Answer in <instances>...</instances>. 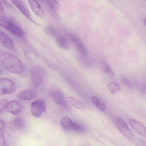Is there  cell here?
I'll list each match as a JSON object with an SVG mask.
<instances>
[{
	"instance_id": "1",
	"label": "cell",
	"mask_w": 146,
	"mask_h": 146,
	"mask_svg": "<svg viewBox=\"0 0 146 146\" xmlns=\"http://www.w3.org/2000/svg\"><path fill=\"white\" fill-rule=\"evenodd\" d=\"M0 62L4 69L11 73L20 74L23 71L22 62L19 57L12 53L4 51L1 52Z\"/></svg>"
},
{
	"instance_id": "2",
	"label": "cell",
	"mask_w": 146,
	"mask_h": 146,
	"mask_svg": "<svg viewBox=\"0 0 146 146\" xmlns=\"http://www.w3.org/2000/svg\"><path fill=\"white\" fill-rule=\"evenodd\" d=\"M0 26L12 34L19 37H22L24 34L23 30L11 21L1 17Z\"/></svg>"
},
{
	"instance_id": "3",
	"label": "cell",
	"mask_w": 146,
	"mask_h": 146,
	"mask_svg": "<svg viewBox=\"0 0 146 146\" xmlns=\"http://www.w3.org/2000/svg\"><path fill=\"white\" fill-rule=\"evenodd\" d=\"M30 73L32 85L35 87H37L42 83L45 75V71L43 67L36 66L31 68Z\"/></svg>"
},
{
	"instance_id": "4",
	"label": "cell",
	"mask_w": 146,
	"mask_h": 146,
	"mask_svg": "<svg viewBox=\"0 0 146 146\" xmlns=\"http://www.w3.org/2000/svg\"><path fill=\"white\" fill-rule=\"evenodd\" d=\"M114 123L121 133L127 139H133V134L126 122L122 119L115 117L114 119Z\"/></svg>"
},
{
	"instance_id": "5",
	"label": "cell",
	"mask_w": 146,
	"mask_h": 146,
	"mask_svg": "<svg viewBox=\"0 0 146 146\" xmlns=\"http://www.w3.org/2000/svg\"><path fill=\"white\" fill-rule=\"evenodd\" d=\"M16 89L15 83L11 80L6 78L0 80V92L3 94H10L14 92Z\"/></svg>"
},
{
	"instance_id": "6",
	"label": "cell",
	"mask_w": 146,
	"mask_h": 146,
	"mask_svg": "<svg viewBox=\"0 0 146 146\" xmlns=\"http://www.w3.org/2000/svg\"><path fill=\"white\" fill-rule=\"evenodd\" d=\"M46 108V104L44 100L34 101L31 104V113L34 117H38L41 115L42 112H45Z\"/></svg>"
},
{
	"instance_id": "7",
	"label": "cell",
	"mask_w": 146,
	"mask_h": 146,
	"mask_svg": "<svg viewBox=\"0 0 146 146\" xmlns=\"http://www.w3.org/2000/svg\"><path fill=\"white\" fill-rule=\"evenodd\" d=\"M50 96L56 104L64 108H68L66 99L63 94L60 91L57 90L52 91L50 93Z\"/></svg>"
},
{
	"instance_id": "8",
	"label": "cell",
	"mask_w": 146,
	"mask_h": 146,
	"mask_svg": "<svg viewBox=\"0 0 146 146\" xmlns=\"http://www.w3.org/2000/svg\"><path fill=\"white\" fill-rule=\"evenodd\" d=\"M22 109V105L19 101L12 100L8 102L5 110L7 112L13 114L19 113Z\"/></svg>"
},
{
	"instance_id": "9",
	"label": "cell",
	"mask_w": 146,
	"mask_h": 146,
	"mask_svg": "<svg viewBox=\"0 0 146 146\" xmlns=\"http://www.w3.org/2000/svg\"><path fill=\"white\" fill-rule=\"evenodd\" d=\"M0 41L1 43L6 48L11 50L15 49V45L13 41L1 30L0 31Z\"/></svg>"
},
{
	"instance_id": "10",
	"label": "cell",
	"mask_w": 146,
	"mask_h": 146,
	"mask_svg": "<svg viewBox=\"0 0 146 146\" xmlns=\"http://www.w3.org/2000/svg\"><path fill=\"white\" fill-rule=\"evenodd\" d=\"M131 127L139 134L146 137V127L139 122L133 119H129Z\"/></svg>"
},
{
	"instance_id": "11",
	"label": "cell",
	"mask_w": 146,
	"mask_h": 146,
	"mask_svg": "<svg viewBox=\"0 0 146 146\" xmlns=\"http://www.w3.org/2000/svg\"><path fill=\"white\" fill-rule=\"evenodd\" d=\"M11 1L26 18L29 20L31 19L29 11L23 1L21 0H11Z\"/></svg>"
},
{
	"instance_id": "12",
	"label": "cell",
	"mask_w": 146,
	"mask_h": 146,
	"mask_svg": "<svg viewBox=\"0 0 146 146\" xmlns=\"http://www.w3.org/2000/svg\"><path fill=\"white\" fill-rule=\"evenodd\" d=\"M31 7L34 12L38 16L43 18L44 17V11L39 4L35 0H29Z\"/></svg>"
},
{
	"instance_id": "13",
	"label": "cell",
	"mask_w": 146,
	"mask_h": 146,
	"mask_svg": "<svg viewBox=\"0 0 146 146\" xmlns=\"http://www.w3.org/2000/svg\"><path fill=\"white\" fill-rule=\"evenodd\" d=\"M70 39L80 53L82 55H86V50L80 40L77 36L74 35L70 36Z\"/></svg>"
},
{
	"instance_id": "14",
	"label": "cell",
	"mask_w": 146,
	"mask_h": 146,
	"mask_svg": "<svg viewBox=\"0 0 146 146\" xmlns=\"http://www.w3.org/2000/svg\"><path fill=\"white\" fill-rule=\"evenodd\" d=\"M36 95L34 90H27L20 92L18 94V97L21 100H29L35 98Z\"/></svg>"
},
{
	"instance_id": "15",
	"label": "cell",
	"mask_w": 146,
	"mask_h": 146,
	"mask_svg": "<svg viewBox=\"0 0 146 146\" xmlns=\"http://www.w3.org/2000/svg\"><path fill=\"white\" fill-rule=\"evenodd\" d=\"M102 69L105 74L110 79L114 78L115 75L108 64L104 61L101 62Z\"/></svg>"
},
{
	"instance_id": "16",
	"label": "cell",
	"mask_w": 146,
	"mask_h": 146,
	"mask_svg": "<svg viewBox=\"0 0 146 146\" xmlns=\"http://www.w3.org/2000/svg\"><path fill=\"white\" fill-rule=\"evenodd\" d=\"M91 100L92 102L99 110L102 112L106 111V105L103 101L95 96L92 97Z\"/></svg>"
},
{
	"instance_id": "17",
	"label": "cell",
	"mask_w": 146,
	"mask_h": 146,
	"mask_svg": "<svg viewBox=\"0 0 146 146\" xmlns=\"http://www.w3.org/2000/svg\"><path fill=\"white\" fill-rule=\"evenodd\" d=\"M68 100L71 105L74 108L81 110L86 108V106L84 103L72 97H69Z\"/></svg>"
},
{
	"instance_id": "18",
	"label": "cell",
	"mask_w": 146,
	"mask_h": 146,
	"mask_svg": "<svg viewBox=\"0 0 146 146\" xmlns=\"http://www.w3.org/2000/svg\"><path fill=\"white\" fill-rule=\"evenodd\" d=\"M73 122L69 118L65 117L60 121V124L62 128L64 130L68 131L72 130Z\"/></svg>"
},
{
	"instance_id": "19",
	"label": "cell",
	"mask_w": 146,
	"mask_h": 146,
	"mask_svg": "<svg viewBox=\"0 0 146 146\" xmlns=\"http://www.w3.org/2000/svg\"><path fill=\"white\" fill-rule=\"evenodd\" d=\"M57 44L61 48L66 50L69 49V46L68 43L63 36L59 35L58 36L56 39Z\"/></svg>"
},
{
	"instance_id": "20",
	"label": "cell",
	"mask_w": 146,
	"mask_h": 146,
	"mask_svg": "<svg viewBox=\"0 0 146 146\" xmlns=\"http://www.w3.org/2000/svg\"><path fill=\"white\" fill-rule=\"evenodd\" d=\"M109 90L113 94H115L121 90L120 86L118 82L113 81L110 82L108 86Z\"/></svg>"
},
{
	"instance_id": "21",
	"label": "cell",
	"mask_w": 146,
	"mask_h": 146,
	"mask_svg": "<svg viewBox=\"0 0 146 146\" xmlns=\"http://www.w3.org/2000/svg\"><path fill=\"white\" fill-rule=\"evenodd\" d=\"M15 126L18 129H23L25 127V123L23 119L19 117L15 118L14 120Z\"/></svg>"
},
{
	"instance_id": "22",
	"label": "cell",
	"mask_w": 146,
	"mask_h": 146,
	"mask_svg": "<svg viewBox=\"0 0 146 146\" xmlns=\"http://www.w3.org/2000/svg\"><path fill=\"white\" fill-rule=\"evenodd\" d=\"M40 1L44 4L47 10L51 15L54 17H57L56 11L49 4L47 0H42Z\"/></svg>"
},
{
	"instance_id": "23",
	"label": "cell",
	"mask_w": 146,
	"mask_h": 146,
	"mask_svg": "<svg viewBox=\"0 0 146 146\" xmlns=\"http://www.w3.org/2000/svg\"><path fill=\"white\" fill-rule=\"evenodd\" d=\"M72 130L78 132H84L85 130V127L81 124L75 122H73Z\"/></svg>"
},
{
	"instance_id": "24",
	"label": "cell",
	"mask_w": 146,
	"mask_h": 146,
	"mask_svg": "<svg viewBox=\"0 0 146 146\" xmlns=\"http://www.w3.org/2000/svg\"><path fill=\"white\" fill-rule=\"evenodd\" d=\"M49 4L56 11L58 10L60 7L59 4L56 0H47Z\"/></svg>"
},
{
	"instance_id": "25",
	"label": "cell",
	"mask_w": 146,
	"mask_h": 146,
	"mask_svg": "<svg viewBox=\"0 0 146 146\" xmlns=\"http://www.w3.org/2000/svg\"><path fill=\"white\" fill-rule=\"evenodd\" d=\"M8 102L7 99H3L0 101V112L1 113L5 110L6 105Z\"/></svg>"
},
{
	"instance_id": "26",
	"label": "cell",
	"mask_w": 146,
	"mask_h": 146,
	"mask_svg": "<svg viewBox=\"0 0 146 146\" xmlns=\"http://www.w3.org/2000/svg\"><path fill=\"white\" fill-rule=\"evenodd\" d=\"M123 84L127 88L132 89L133 88V85L127 79L125 78H123L122 80Z\"/></svg>"
},
{
	"instance_id": "27",
	"label": "cell",
	"mask_w": 146,
	"mask_h": 146,
	"mask_svg": "<svg viewBox=\"0 0 146 146\" xmlns=\"http://www.w3.org/2000/svg\"><path fill=\"white\" fill-rule=\"evenodd\" d=\"M6 128L5 124L3 121L1 120L0 121V135H4Z\"/></svg>"
},
{
	"instance_id": "28",
	"label": "cell",
	"mask_w": 146,
	"mask_h": 146,
	"mask_svg": "<svg viewBox=\"0 0 146 146\" xmlns=\"http://www.w3.org/2000/svg\"><path fill=\"white\" fill-rule=\"evenodd\" d=\"M0 143L1 146H9L4 135H0Z\"/></svg>"
},
{
	"instance_id": "29",
	"label": "cell",
	"mask_w": 146,
	"mask_h": 146,
	"mask_svg": "<svg viewBox=\"0 0 146 146\" xmlns=\"http://www.w3.org/2000/svg\"><path fill=\"white\" fill-rule=\"evenodd\" d=\"M47 30L48 32L51 35H55L56 33L55 29L53 28L52 27H48Z\"/></svg>"
},
{
	"instance_id": "30",
	"label": "cell",
	"mask_w": 146,
	"mask_h": 146,
	"mask_svg": "<svg viewBox=\"0 0 146 146\" xmlns=\"http://www.w3.org/2000/svg\"><path fill=\"white\" fill-rule=\"evenodd\" d=\"M142 92L143 93H146V86H144L142 89Z\"/></svg>"
},
{
	"instance_id": "31",
	"label": "cell",
	"mask_w": 146,
	"mask_h": 146,
	"mask_svg": "<svg viewBox=\"0 0 146 146\" xmlns=\"http://www.w3.org/2000/svg\"><path fill=\"white\" fill-rule=\"evenodd\" d=\"M0 11L1 12H2L4 10L3 7V5H2L1 3H0Z\"/></svg>"
},
{
	"instance_id": "32",
	"label": "cell",
	"mask_w": 146,
	"mask_h": 146,
	"mask_svg": "<svg viewBox=\"0 0 146 146\" xmlns=\"http://www.w3.org/2000/svg\"><path fill=\"white\" fill-rule=\"evenodd\" d=\"M144 23L145 25L146 26V17L144 20Z\"/></svg>"
}]
</instances>
